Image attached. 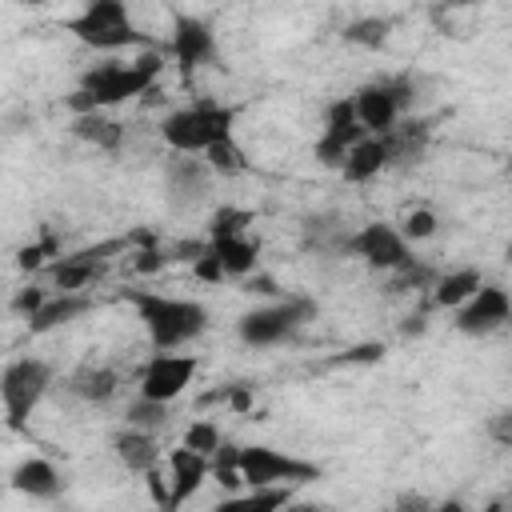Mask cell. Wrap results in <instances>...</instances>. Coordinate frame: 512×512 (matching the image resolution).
Wrapping results in <instances>:
<instances>
[{
    "mask_svg": "<svg viewBox=\"0 0 512 512\" xmlns=\"http://www.w3.org/2000/svg\"><path fill=\"white\" fill-rule=\"evenodd\" d=\"M116 388H120V372L108 368V364H84V368H76V372L68 376V392L80 396V400H88V404L112 400Z\"/></svg>",
    "mask_w": 512,
    "mask_h": 512,
    "instance_id": "obj_21",
    "label": "cell"
},
{
    "mask_svg": "<svg viewBox=\"0 0 512 512\" xmlns=\"http://www.w3.org/2000/svg\"><path fill=\"white\" fill-rule=\"evenodd\" d=\"M424 328H428V316H424V312H420V316H408V324H404L408 336H412V332H424Z\"/></svg>",
    "mask_w": 512,
    "mask_h": 512,
    "instance_id": "obj_41",
    "label": "cell"
},
{
    "mask_svg": "<svg viewBox=\"0 0 512 512\" xmlns=\"http://www.w3.org/2000/svg\"><path fill=\"white\" fill-rule=\"evenodd\" d=\"M204 164L212 168V176H224V180L248 172V156H244V148L236 144V136L224 140V144H216V148H208V152H204Z\"/></svg>",
    "mask_w": 512,
    "mask_h": 512,
    "instance_id": "obj_26",
    "label": "cell"
},
{
    "mask_svg": "<svg viewBox=\"0 0 512 512\" xmlns=\"http://www.w3.org/2000/svg\"><path fill=\"white\" fill-rule=\"evenodd\" d=\"M168 424V404L160 400H148V396H136L128 408H124V428H140V432H156Z\"/></svg>",
    "mask_w": 512,
    "mask_h": 512,
    "instance_id": "obj_27",
    "label": "cell"
},
{
    "mask_svg": "<svg viewBox=\"0 0 512 512\" xmlns=\"http://www.w3.org/2000/svg\"><path fill=\"white\" fill-rule=\"evenodd\" d=\"M236 464H240V476L248 488H296V484L320 480V464L288 456L268 444H244Z\"/></svg>",
    "mask_w": 512,
    "mask_h": 512,
    "instance_id": "obj_6",
    "label": "cell"
},
{
    "mask_svg": "<svg viewBox=\"0 0 512 512\" xmlns=\"http://www.w3.org/2000/svg\"><path fill=\"white\" fill-rule=\"evenodd\" d=\"M292 504V488H248L216 500L208 512H284Z\"/></svg>",
    "mask_w": 512,
    "mask_h": 512,
    "instance_id": "obj_23",
    "label": "cell"
},
{
    "mask_svg": "<svg viewBox=\"0 0 512 512\" xmlns=\"http://www.w3.org/2000/svg\"><path fill=\"white\" fill-rule=\"evenodd\" d=\"M160 68H164V52L152 48V52H144L136 60H104V64L84 68L80 88L96 100L100 112H108L116 104H128V100L152 92L156 80H160Z\"/></svg>",
    "mask_w": 512,
    "mask_h": 512,
    "instance_id": "obj_3",
    "label": "cell"
},
{
    "mask_svg": "<svg viewBox=\"0 0 512 512\" xmlns=\"http://www.w3.org/2000/svg\"><path fill=\"white\" fill-rule=\"evenodd\" d=\"M484 428H488V436H492L496 444L512 448V408H504V412H492Z\"/></svg>",
    "mask_w": 512,
    "mask_h": 512,
    "instance_id": "obj_35",
    "label": "cell"
},
{
    "mask_svg": "<svg viewBox=\"0 0 512 512\" xmlns=\"http://www.w3.org/2000/svg\"><path fill=\"white\" fill-rule=\"evenodd\" d=\"M480 288H484V280H480L476 268H456V272H448V276H440V280L432 284V304L456 312V308H464Z\"/></svg>",
    "mask_w": 512,
    "mask_h": 512,
    "instance_id": "obj_24",
    "label": "cell"
},
{
    "mask_svg": "<svg viewBox=\"0 0 512 512\" xmlns=\"http://www.w3.org/2000/svg\"><path fill=\"white\" fill-rule=\"evenodd\" d=\"M112 452H116V460H120L128 472H136V476H148V472H156V464H160L156 432L124 428V432L112 436Z\"/></svg>",
    "mask_w": 512,
    "mask_h": 512,
    "instance_id": "obj_18",
    "label": "cell"
},
{
    "mask_svg": "<svg viewBox=\"0 0 512 512\" xmlns=\"http://www.w3.org/2000/svg\"><path fill=\"white\" fill-rule=\"evenodd\" d=\"M164 180H168V200L176 208H188V204H200L208 196L212 168L196 156H172L168 168H164Z\"/></svg>",
    "mask_w": 512,
    "mask_h": 512,
    "instance_id": "obj_16",
    "label": "cell"
},
{
    "mask_svg": "<svg viewBox=\"0 0 512 512\" xmlns=\"http://www.w3.org/2000/svg\"><path fill=\"white\" fill-rule=\"evenodd\" d=\"M352 100H356V116H360L364 132L388 136V132H396L404 108L412 104V84H408V76H380L372 84H360L352 92Z\"/></svg>",
    "mask_w": 512,
    "mask_h": 512,
    "instance_id": "obj_8",
    "label": "cell"
},
{
    "mask_svg": "<svg viewBox=\"0 0 512 512\" xmlns=\"http://www.w3.org/2000/svg\"><path fill=\"white\" fill-rule=\"evenodd\" d=\"M12 488L24 492V496H32V500H56L60 488H64V480H60V468H56L52 460H44V456H28L24 464H16V472H12Z\"/></svg>",
    "mask_w": 512,
    "mask_h": 512,
    "instance_id": "obj_19",
    "label": "cell"
},
{
    "mask_svg": "<svg viewBox=\"0 0 512 512\" xmlns=\"http://www.w3.org/2000/svg\"><path fill=\"white\" fill-rule=\"evenodd\" d=\"M400 236H404L408 244L432 240V236H436V212H432V208H412V212L400 220Z\"/></svg>",
    "mask_w": 512,
    "mask_h": 512,
    "instance_id": "obj_31",
    "label": "cell"
},
{
    "mask_svg": "<svg viewBox=\"0 0 512 512\" xmlns=\"http://www.w3.org/2000/svg\"><path fill=\"white\" fill-rule=\"evenodd\" d=\"M164 260H168V256H164L160 248H144V252H136L132 268H136V272H160V268H164Z\"/></svg>",
    "mask_w": 512,
    "mask_h": 512,
    "instance_id": "obj_38",
    "label": "cell"
},
{
    "mask_svg": "<svg viewBox=\"0 0 512 512\" xmlns=\"http://www.w3.org/2000/svg\"><path fill=\"white\" fill-rule=\"evenodd\" d=\"M212 476V460L192 452V448H172L168 452V512H180L196 492L200 484Z\"/></svg>",
    "mask_w": 512,
    "mask_h": 512,
    "instance_id": "obj_15",
    "label": "cell"
},
{
    "mask_svg": "<svg viewBox=\"0 0 512 512\" xmlns=\"http://www.w3.org/2000/svg\"><path fill=\"white\" fill-rule=\"evenodd\" d=\"M72 136H80L96 148H120L124 128L116 120H108L104 112H92V116H72Z\"/></svg>",
    "mask_w": 512,
    "mask_h": 512,
    "instance_id": "obj_25",
    "label": "cell"
},
{
    "mask_svg": "<svg viewBox=\"0 0 512 512\" xmlns=\"http://www.w3.org/2000/svg\"><path fill=\"white\" fill-rule=\"evenodd\" d=\"M432 512H468L460 500H440V504H432Z\"/></svg>",
    "mask_w": 512,
    "mask_h": 512,
    "instance_id": "obj_42",
    "label": "cell"
},
{
    "mask_svg": "<svg viewBox=\"0 0 512 512\" xmlns=\"http://www.w3.org/2000/svg\"><path fill=\"white\" fill-rule=\"evenodd\" d=\"M180 444L212 460V456L220 452V428H216L212 420H192V424L184 428V440H180Z\"/></svg>",
    "mask_w": 512,
    "mask_h": 512,
    "instance_id": "obj_29",
    "label": "cell"
},
{
    "mask_svg": "<svg viewBox=\"0 0 512 512\" xmlns=\"http://www.w3.org/2000/svg\"><path fill=\"white\" fill-rule=\"evenodd\" d=\"M168 48H172V60L184 72H196V68H204V64L216 60V32H212L208 20H200L192 12H176Z\"/></svg>",
    "mask_w": 512,
    "mask_h": 512,
    "instance_id": "obj_14",
    "label": "cell"
},
{
    "mask_svg": "<svg viewBox=\"0 0 512 512\" xmlns=\"http://www.w3.org/2000/svg\"><path fill=\"white\" fill-rule=\"evenodd\" d=\"M244 288H248V292H260V296H276V292H280V288H276V280H272V276H264V272L248 276V280H244Z\"/></svg>",
    "mask_w": 512,
    "mask_h": 512,
    "instance_id": "obj_39",
    "label": "cell"
},
{
    "mask_svg": "<svg viewBox=\"0 0 512 512\" xmlns=\"http://www.w3.org/2000/svg\"><path fill=\"white\" fill-rule=\"evenodd\" d=\"M52 388V364L40 360V356H16L4 364V376H0V404H4V416H8V428L20 432L32 416V408L48 396Z\"/></svg>",
    "mask_w": 512,
    "mask_h": 512,
    "instance_id": "obj_5",
    "label": "cell"
},
{
    "mask_svg": "<svg viewBox=\"0 0 512 512\" xmlns=\"http://www.w3.org/2000/svg\"><path fill=\"white\" fill-rule=\"evenodd\" d=\"M316 316V304L308 296H284L276 304H260L252 312H244L236 320V336L252 348H268V344H280L288 340L300 324H308Z\"/></svg>",
    "mask_w": 512,
    "mask_h": 512,
    "instance_id": "obj_7",
    "label": "cell"
},
{
    "mask_svg": "<svg viewBox=\"0 0 512 512\" xmlns=\"http://www.w3.org/2000/svg\"><path fill=\"white\" fill-rule=\"evenodd\" d=\"M344 252L356 256L360 264H368L372 272H388V276L400 272L412 260V248L400 236V228L396 224H384V220H368L356 232H348L344 236Z\"/></svg>",
    "mask_w": 512,
    "mask_h": 512,
    "instance_id": "obj_9",
    "label": "cell"
},
{
    "mask_svg": "<svg viewBox=\"0 0 512 512\" xmlns=\"http://www.w3.org/2000/svg\"><path fill=\"white\" fill-rule=\"evenodd\" d=\"M48 300H52V296H48L44 288H20V292L12 296V312H16V316H24V320H32Z\"/></svg>",
    "mask_w": 512,
    "mask_h": 512,
    "instance_id": "obj_33",
    "label": "cell"
},
{
    "mask_svg": "<svg viewBox=\"0 0 512 512\" xmlns=\"http://www.w3.org/2000/svg\"><path fill=\"white\" fill-rule=\"evenodd\" d=\"M456 332L464 336H492L496 328L512 324V296L500 284H484L464 308H456Z\"/></svg>",
    "mask_w": 512,
    "mask_h": 512,
    "instance_id": "obj_13",
    "label": "cell"
},
{
    "mask_svg": "<svg viewBox=\"0 0 512 512\" xmlns=\"http://www.w3.org/2000/svg\"><path fill=\"white\" fill-rule=\"evenodd\" d=\"M368 132H364V124H360V116H356V100L352 96H336L328 108H324V132H320V140H316V160L324 164V168H344V160H348V152L364 140Z\"/></svg>",
    "mask_w": 512,
    "mask_h": 512,
    "instance_id": "obj_10",
    "label": "cell"
},
{
    "mask_svg": "<svg viewBox=\"0 0 512 512\" xmlns=\"http://www.w3.org/2000/svg\"><path fill=\"white\" fill-rule=\"evenodd\" d=\"M68 32L80 44L96 48V52H124V48H148L152 52L156 48L152 36L132 24L128 4H120V0H92V4H84L80 16L68 20Z\"/></svg>",
    "mask_w": 512,
    "mask_h": 512,
    "instance_id": "obj_4",
    "label": "cell"
},
{
    "mask_svg": "<svg viewBox=\"0 0 512 512\" xmlns=\"http://www.w3.org/2000/svg\"><path fill=\"white\" fill-rule=\"evenodd\" d=\"M48 256H56L60 260V240L52 236V232H44L36 244H24L20 252H16V268H24V272H36Z\"/></svg>",
    "mask_w": 512,
    "mask_h": 512,
    "instance_id": "obj_30",
    "label": "cell"
},
{
    "mask_svg": "<svg viewBox=\"0 0 512 512\" xmlns=\"http://www.w3.org/2000/svg\"><path fill=\"white\" fill-rule=\"evenodd\" d=\"M344 40H348V44H364V48H384L388 24H384V20H352V24L344 28Z\"/></svg>",
    "mask_w": 512,
    "mask_h": 512,
    "instance_id": "obj_32",
    "label": "cell"
},
{
    "mask_svg": "<svg viewBox=\"0 0 512 512\" xmlns=\"http://www.w3.org/2000/svg\"><path fill=\"white\" fill-rule=\"evenodd\" d=\"M196 376V356L188 352H156L144 368H140V396L172 404Z\"/></svg>",
    "mask_w": 512,
    "mask_h": 512,
    "instance_id": "obj_12",
    "label": "cell"
},
{
    "mask_svg": "<svg viewBox=\"0 0 512 512\" xmlns=\"http://www.w3.org/2000/svg\"><path fill=\"white\" fill-rule=\"evenodd\" d=\"M396 512H432V504H428V500H424V496H404V500H400V508H396Z\"/></svg>",
    "mask_w": 512,
    "mask_h": 512,
    "instance_id": "obj_40",
    "label": "cell"
},
{
    "mask_svg": "<svg viewBox=\"0 0 512 512\" xmlns=\"http://www.w3.org/2000/svg\"><path fill=\"white\" fill-rule=\"evenodd\" d=\"M508 256H512V244H508Z\"/></svg>",
    "mask_w": 512,
    "mask_h": 512,
    "instance_id": "obj_44",
    "label": "cell"
},
{
    "mask_svg": "<svg viewBox=\"0 0 512 512\" xmlns=\"http://www.w3.org/2000/svg\"><path fill=\"white\" fill-rule=\"evenodd\" d=\"M192 276H196V280H204V284H224V276H228V272H224V264H220V260L208 252V244H204V252L192 260Z\"/></svg>",
    "mask_w": 512,
    "mask_h": 512,
    "instance_id": "obj_34",
    "label": "cell"
},
{
    "mask_svg": "<svg viewBox=\"0 0 512 512\" xmlns=\"http://www.w3.org/2000/svg\"><path fill=\"white\" fill-rule=\"evenodd\" d=\"M208 252L224 264L228 276H252L256 260H260V244L252 236H228V240H208Z\"/></svg>",
    "mask_w": 512,
    "mask_h": 512,
    "instance_id": "obj_22",
    "label": "cell"
},
{
    "mask_svg": "<svg viewBox=\"0 0 512 512\" xmlns=\"http://www.w3.org/2000/svg\"><path fill=\"white\" fill-rule=\"evenodd\" d=\"M380 352H384V344H356V348H348L344 356H336L332 364H376Z\"/></svg>",
    "mask_w": 512,
    "mask_h": 512,
    "instance_id": "obj_37",
    "label": "cell"
},
{
    "mask_svg": "<svg viewBox=\"0 0 512 512\" xmlns=\"http://www.w3.org/2000/svg\"><path fill=\"white\" fill-rule=\"evenodd\" d=\"M248 224H252V212L248 208H216L212 220H208V240H228V236H248Z\"/></svg>",
    "mask_w": 512,
    "mask_h": 512,
    "instance_id": "obj_28",
    "label": "cell"
},
{
    "mask_svg": "<svg viewBox=\"0 0 512 512\" xmlns=\"http://www.w3.org/2000/svg\"><path fill=\"white\" fill-rule=\"evenodd\" d=\"M88 308H92V300H88L84 292H56V296L28 320V332H32V336H44V332H52V328L72 324V320L84 316Z\"/></svg>",
    "mask_w": 512,
    "mask_h": 512,
    "instance_id": "obj_20",
    "label": "cell"
},
{
    "mask_svg": "<svg viewBox=\"0 0 512 512\" xmlns=\"http://www.w3.org/2000/svg\"><path fill=\"white\" fill-rule=\"evenodd\" d=\"M216 400H224L232 412H248L252 408V388L248 384H228V388L216 392Z\"/></svg>",
    "mask_w": 512,
    "mask_h": 512,
    "instance_id": "obj_36",
    "label": "cell"
},
{
    "mask_svg": "<svg viewBox=\"0 0 512 512\" xmlns=\"http://www.w3.org/2000/svg\"><path fill=\"white\" fill-rule=\"evenodd\" d=\"M124 300L136 308V320L148 332V344L156 352H176L208 332V308L188 296H164L148 288H128Z\"/></svg>",
    "mask_w": 512,
    "mask_h": 512,
    "instance_id": "obj_1",
    "label": "cell"
},
{
    "mask_svg": "<svg viewBox=\"0 0 512 512\" xmlns=\"http://www.w3.org/2000/svg\"><path fill=\"white\" fill-rule=\"evenodd\" d=\"M284 512H332V508H324V504H288Z\"/></svg>",
    "mask_w": 512,
    "mask_h": 512,
    "instance_id": "obj_43",
    "label": "cell"
},
{
    "mask_svg": "<svg viewBox=\"0 0 512 512\" xmlns=\"http://www.w3.org/2000/svg\"><path fill=\"white\" fill-rule=\"evenodd\" d=\"M236 108L220 100H192L160 120V140L172 148V156H204L208 148L232 140L236 132Z\"/></svg>",
    "mask_w": 512,
    "mask_h": 512,
    "instance_id": "obj_2",
    "label": "cell"
},
{
    "mask_svg": "<svg viewBox=\"0 0 512 512\" xmlns=\"http://www.w3.org/2000/svg\"><path fill=\"white\" fill-rule=\"evenodd\" d=\"M128 248V240H104L96 248H80V252H68L60 260L48 264V276H52V288L56 292H84L96 276H104L108 268V256Z\"/></svg>",
    "mask_w": 512,
    "mask_h": 512,
    "instance_id": "obj_11",
    "label": "cell"
},
{
    "mask_svg": "<svg viewBox=\"0 0 512 512\" xmlns=\"http://www.w3.org/2000/svg\"><path fill=\"white\" fill-rule=\"evenodd\" d=\"M392 164H396L392 136H364V140L348 152V160H344L340 176H344L348 184H368L372 176H380V172H384V168H392Z\"/></svg>",
    "mask_w": 512,
    "mask_h": 512,
    "instance_id": "obj_17",
    "label": "cell"
}]
</instances>
